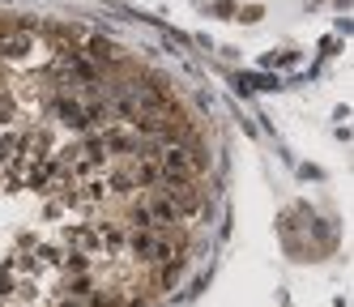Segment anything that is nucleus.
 <instances>
[{"mask_svg": "<svg viewBox=\"0 0 354 307\" xmlns=\"http://www.w3.org/2000/svg\"><path fill=\"white\" fill-rule=\"evenodd\" d=\"M167 192H171V210H175V218H188V214L201 210V188H196V184H171Z\"/></svg>", "mask_w": 354, "mask_h": 307, "instance_id": "f257e3e1", "label": "nucleus"}, {"mask_svg": "<svg viewBox=\"0 0 354 307\" xmlns=\"http://www.w3.org/2000/svg\"><path fill=\"white\" fill-rule=\"evenodd\" d=\"M184 269H188V261H175V256H171V261H162V286H175V281H180L184 277Z\"/></svg>", "mask_w": 354, "mask_h": 307, "instance_id": "f03ea898", "label": "nucleus"}, {"mask_svg": "<svg viewBox=\"0 0 354 307\" xmlns=\"http://www.w3.org/2000/svg\"><path fill=\"white\" fill-rule=\"evenodd\" d=\"M90 56L103 60V64H111V60H115V47H111L107 39H90Z\"/></svg>", "mask_w": 354, "mask_h": 307, "instance_id": "7ed1b4c3", "label": "nucleus"}, {"mask_svg": "<svg viewBox=\"0 0 354 307\" xmlns=\"http://www.w3.org/2000/svg\"><path fill=\"white\" fill-rule=\"evenodd\" d=\"M149 218H158L162 226H171V222H180V218H175V210H171V201H154V210H149Z\"/></svg>", "mask_w": 354, "mask_h": 307, "instance_id": "20e7f679", "label": "nucleus"}, {"mask_svg": "<svg viewBox=\"0 0 354 307\" xmlns=\"http://www.w3.org/2000/svg\"><path fill=\"white\" fill-rule=\"evenodd\" d=\"M154 179H158V167H154V162H145L141 175H137V184H154Z\"/></svg>", "mask_w": 354, "mask_h": 307, "instance_id": "39448f33", "label": "nucleus"}, {"mask_svg": "<svg viewBox=\"0 0 354 307\" xmlns=\"http://www.w3.org/2000/svg\"><path fill=\"white\" fill-rule=\"evenodd\" d=\"M111 184H115V192H129V188H133V175H124V171H115V175H111Z\"/></svg>", "mask_w": 354, "mask_h": 307, "instance_id": "423d86ee", "label": "nucleus"}, {"mask_svg": "<svg viewBox=\"0 0 354 307\" xmlns=\"http://www.w3.org/2000/svg\"><path fill=\"white\" fill-rule=\"evenodd\" d=\"M129 307H149V299H145V295H137V299H133Z\"/></svg>", "mask_w": 354, "mask_h": 307, "instance_id": "0eeeda50", "label": "nucleus"}, {"mask_svg": "<svg viewBox=\"0 0 354 307\" xmlns=\"http://www.w3.org/2000/svg\"><path fill=\"white\" fill-rule=\"evenodd\" d=\"M60 307H82V303H73V299H64V303H60Z\"/></svg>", "mask_w": 354, "mask_h": 307, "instance_id": "6e6552de", "label": "nucleus"}]
</instances>
